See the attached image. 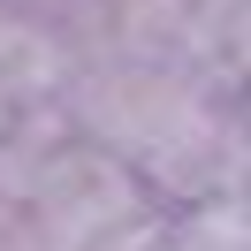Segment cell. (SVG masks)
<instances>
[{"instance_id":"cell-1","label":"cell","mask_w":251,"mask_h":251,"mask_svg":"<svg viewBox=\"0 0 251 251\" xmlns=\"http://www.w3.org/2000/svg\"><path fill=\"white\" fill-rule=\"evenodd\" d=\"M160 221L145 183L114 152L69 137L16 198L0 205V251H107L114 236Z\"/></svg>"},{"instance_id":"cell-2","label":"cell","mask_w":251,"mask_h":251,"mask_svg":"<svg viewBox=\"0 0 251 251\" xmlns=\"http://www.w3.org/2000/svg\"><path fill=\"white\" fill-rule=\"evenodd\" d=\"M8 114H16V107H8V92H0V122H8Z\"/></svg>"}]
</instances>
